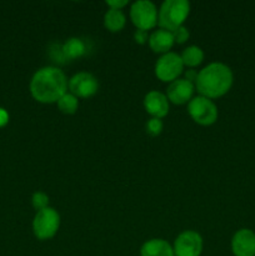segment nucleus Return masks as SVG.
<instances>
[{"instance_id":"16","label":"nucleus","mask_w":255,"mask_h":256,"mask_svg":"<svg viewBox=\"0 0 255 256\" xmlns=\"http://www.w3.org/2000/svg\"><path fill=\"white\" fill-rule=\"evenodd\" d=\"M126 24V16L120 9L109 8L104 14V26L110 32H120Z\"/></svg>"},{"instance_id":"5","label":"nucleus","mask_w":255,"mask_h":256,"mask_svg":"<svg viewBox=\"0 0 255 256\" xmlns=\"http://www.w3.org/2000/svg\"><path fill=\"white\" fill-rule=\"evenodd\" d=\"M188 112L195 122L205 126L214 124L219 116V110L214 100L202 95L192 96L188 102Z\"/></svg>"},{"instance_id":"17","label":"nucleus","mask_w":255,"mask_h":256,"mask_svg":"<svg viewBox=\"0 0 255 256\" xmlns=\"http://www.w3.org/2000/svg\"><path fill=\"white\" fill-rule=\"evenodd\" d=\"M180 56H182V62H184V66H189L192 69V68L202 64L205 55L204 50L200 46H198V45H189V46L182 50Z\"/></svg>"},{"instance_id":"9","label":"nucleus","mask_w":255,"mask_h":256,"mask_svg":"<svg viewBox=\"0 0 255 256\" xmlns=\"http://www.w3.org/2000/svg\"><path fill=\"white\" fill-rule=\"evenodd\" d=\"M69 92L76 98H90L99 90V80L89 72H79L68 82Z\"/></svg>"},{"instance_id":"18","label":"nucleus","mask_w":255,"mask_h":256,"mask_svg":"<svg viewBox=\"0 0 255 256\" xmlns=\"http://www.w3.org/2000/svg\"><path fill=\"white\" fill-rule=\"evenodd\" d=\"M79 98L72 95V92H65L62 98L56 102L58 109L64 114H74L79 108Z\"/></svg>"},{"instance_id":"22","label":"nucleus","mask_w":255,"mask_h":256,"mask_svg":"<svg viewBox=\"0 0 255 256\" xmlns=\"http://www.w3.org/2000/svg\"><path fill=\"white\" fill-rule=\"evenodd\" d=\"M129 4L128 0H106V5L112 9H120L122 10V8L126 6Z\"/></svg>"},{"instance_id":"23","label":"nucleus","mask_w":255,"mask_h":256,"mask_svg":"<svg viewBox=\"0 0 255 256\" xmlns=\"http://www.w3.org/2000/svg\"><path fill=\"white\" fill-rule=\"evenodd\" d=\"M134 38H135V40L139 42V44H144L146 40H149V34H148V32H145V30L138 29L136 32H135Z\"/></svg>"},{"instance_id":"24","label":"nucleus","mask_w":255,"mask_h":256,"mask_svg":"<svg viewBox=\"0 0 255 256\" xmlns=\"http://www.w3.org/2000/svg\"><path fill=\"white\" fill-rule=\"evenodd\" d=\"M8 122H9V112L4 108H0V128L5 126Z\"/></svg>"},{"instance_id":"3","label":"nucleus","mask_w":255,"mask_h":256,"mask_svg":"<svg viewBox=\"0 0 255 256\" xmlns=\"http://www.w3.org/2000/svg\"><path fill=\"white\" fill-rule=\"evenodd\" d=\"M189 12L190 2L188 0H164L158 10V24L162 29L174 32L184 25Z\"/></svg>"},{"instance_id":"1","label":"nucleus","mask_w":255,"mask_h":256,"mask_svg":"<svg viewBox=\"0 0 255 256\" xmlns=\"http://www.w3.org/2000/svg\"><path fill=\"white\" fill-rule=\"evenodd\" d=\"M68 82L65 72L60 68L42 66L34 72L30 80L29 89L32 96L42 104L56 102L68 92Z\"/></svg>"},{"instance_id":"7","label":"nucleus","mask_w":255,"mask_h":256,"mask_svg":"<svg viewBox=\"0 0 255 256\" xmlns=\"http://www.w3.org/2000/svg\"><path fill=\"white\" fill-rule=\"evenodd\" d=\"M182 69H184V62L180 54L175 52H168L162 54V56L158 59L155 64V75L162 82H172L179 78Z\"/></svg>"},{"instance_id":"15","label":"nucleus","mask_w":255,"mask_h":256,"mask_svg":"<svg viewBox=\"0 0 255 256\" xmlns=\"http://www.w3.org/2000/svg\"><path fill=\"white\" fill-rule=\"evenodd\" d=\"M62 50L66 60L76 59V58H80L85 54L86 44L80 38L72 36L65 40L64 44H62Z\"/></svg>"},{"instance_id":"20","label":"nucleus","mask_w":255,"mask_h":256,"mask_svg":"<svg viewBox=\"0 0 255 256\" xmlns=\"http://www.w3.org/2000/svg\"><path fill=\"white\" fill-rule=\"evenodd\" d=\"M145 128H146V132H149L150 135L156 136V135H159L160 132H162L164 122H162V120L159 119V118H150V119L148 120Z\"/></svg>"},{"instance_id":"21","label":"nucleus","mask_w":255,"mask_h":256,"mask_svg":"<svg viewBox=\"0 0 255 256\" xmlns=\"http://www.w3.org/2000/svg\"><path fill=\"white\" fill-rule=\"evenodd\" d=\"M172 35H174V40L175 42H179V44H182V42H186L189 39L190 34H189V29H188L185 25H182L178 29H175L174 32H172Z\"/></svg>"},{"instance_id":"2","label":"nucleus","mask_w":255,"mask_h":256,"mask_svg":"<svg viewBox=\"0 0 255 256\" xmlns=\"http://www.w3.org/2000/svg\"><path fill=\"white\" fill-rule=\"evenodd\" d=\"M232 82L234 74L230 66L222 62H212L198 72L194 84L199 95L216 99L232 89Z\"/></svg>"},{"instance_id":"12","label":"nucleus","mask_w":255,"mask_h":256,"mask_svg":"<svg viewBox=\"0 0 255 256\" xmlns=\"http://www.w3.org/2000/svg\"><path fill=\"white\" fill-rule=\"evenodd\" d=\"M169 99L166 94L158 90H152L144 96V108L146 112L152 115V118L162 119L169 112Z\"/></svg>"},{"instance_id":"14","label":"nucleus","mask_w":255,"mask_h":256,"mask_svg":"<svg viewBox=\"0 0 255 256\" xmlns=\"http://www.w3.org/2000/svg\"><path fill=\"white\" fill-rule=\"evenodd\" d=\"M140 256H175L172 245L164 239H150L140 248Z\"/></svg>"},{"instance_id":"19","label":"nucleus","mask_w":255,"mask_h":256,"mask_svg":"<svg viewBox=\"0 0 255 256\" xmlns=\"http://www.w3.org/2000/svg\"><path fill=\"white\" fill-rule=\"evenodd\" d=\"M32 204L36 212L49 206V196L44 192H35L32 196Z\"/></svg>"},{"instance_id":"8","label":"nucleus","mask_w":255,"mask_h":256,"mask_svg":"<svg viewBox=\"0 0 255 256\" xmlns=\"http://www.w3.org/2000/svg\"><path fill=\"white\" fill-rule=\"evenodd\" d=\"M202 235L194 230H185L175 239L172 249L175 256H200L202 252Z\"/></svg>"},{"instance_id":"6","label":"nucleus","mask_w":255,"mask_h":256,"mask_svg":"<svg viewBox=\"0 0 255 256\" xmlns=\"http://www.w3.org/2000/svg\"><path fill=\"white\" fill-rule=\"evenodd\" d=\"M130 19L139 30L152 29L158 25V8L150 0H136L130 6Z\"/></svg>"},{"instance_id":"4","label":"nucleus","mask_w":255,"mask_h":256,"mask_svg":"<svg viewBox=\"0 0 255 256\" xmlns=\"http://www.w3.org/2000/svg\"><path fill=\"white\" fill-rule=\"evenodd\" d=\"M60 228V215L54 208L39 210L32 219V232L39 240H49L56 235Z\"/></svg>"},{"instance_id":"11","label":"nucleus","mask_w":255,"mask_h":256,"mask_svg":"<svg viewBox=\"0 0 255 256\" xmlns=\"http://www.w3.org/2000/svg\"><path fill=\"white\" fill-rule=\"evenodd\" d=\"M232 252L234 256H255V232L242 228L232 238Z\"/></svg>"},{"instance_id":"13","label":"nucleus","mask_w":255,"mask_h":256,"mask_svg":"<svg viewBox=\"0 0 255 256\" xmlns=\"http://www.w3.org/2000/svg\"><path fill=\"white\" fill-rule=\"evenodd\" d=\"M149 46L150 49L154 52H159V54H165V52H170V49L174 45V35H172V32L166 29H162V28H159V29L154 30L152 34L149 35Z\"/></svg>"},{"instance_id":"10","label":"nucleus","mask_w":255,"mask_h":256,"mask_svg":"<svg viewBox=\"0 0 255 256\" xmlns=\"http://www.w3.org/2000/svg\"><path fill=\"white\" fill-rule=\"evenodd\" d=\"M194 90V82L188 80L186 78H178L174 82H170L169 86H168L166 96L169 102H174V104H186L192 99Z\"/></svg>"}]
</instances>
